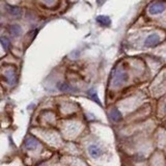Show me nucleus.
Listing matches in <instances>:
<instances>
[{
  "instance_id": "f257e3e1",
  "label": "nucleus",
  "mask_w": 166,
  "mask_h": 166,
  "mask_svg": "<svg viewBox=\"0 0 166 166\" xmlns=\"http://www.w3.org/2000/svg\"><path fill=\"white\" fill-rule=\"evenodd\" d=\"M127 80H128L127 74L124 72V71L117 70V71H115L114 75H113L112 84H113V86H120V85H123Z\"/></svg>"
},
{
  "instance_id": "ddd939ff",
  "label": "nucleus",
  "mask_w": 166,
  "mask_h": 166,
  "mask_svg": "<svg viewBox=\"0 0 166 166\" xmlns=\"http://www.w3.org/2000/svg\"><path fill=\"white\" fill-rule=\"evenodd\" d=\"M6 75H7V79H9V83L13 84V81H14V79H15V74H14V72H7Z\"/></svg>"
},
{
  "instance_id": "7ed1b4c3",
  "label": "nucleus",
  "mask_w": 166,
  "mask_h": 166,
  "mask_svg": "<svg viewBox=\"0 0 166 166\" xmlns=\"http://www.w3.org/2000/svg\"><path fill=\"white\" fill-rule=\"evenodd\" d=\"M24 146L26 149H29V151H34V149L39 146V141L36 140L33 136H28L27 138L25 139Z\"/></svg>"
},
{
  "instance_id": "0eeeda50",
  "label": "nucleus",
  "mask_w": 166,
  "mask_h": 166,
  "mask_svg": "<svg viewBox=\"0 0 166 166\" xmlns=\"http://www.w3.org/2000/svg\"><path fill=\"white\" fill-rule=\"evenodd\" d=\"M5 9H6L7 13L13 16V17H20L22 15V9L18 6H15V5H5Z\"/></svg>"
},
{
  "instance_id": "4468645a",
  "label": "nucleus",
  "mask_w": 166,
  "mask_h": 166,
  "mask_svg": "<svg viewBox=\"0 0 166 166\" xmlns=\"http://www.w3.org/2000/svg\"><path fill=\"white\" fill-rule=\"evenodd\" d=\"M165 112H166V106H165Z\"/></svg>"
},
{
  "instance_id": "f8f14e48",
  "label": "nucleus",
  "mask_w": 166,
  "mask_h": 166,
  "mask_svg": "<svg viewBox=\"0 0 166 166\" xmlns=\"http://www.w3.org/2000/svg\"><path fill=\"white\" fill-rule=\"evenodd\" d=\"M0 43H1L2 48H3L5 51H6V50H9V45H10V42H9V39L5 38V36H1V38H0Z\"/></svg>"
},
{
  "instance_id": "6e6552de",
  "label": "nucleus",
  "mask_w": 166,
  "mask_h": 166,
  "mask_svg": "<svg viewBox=\"0 0 166 166\" xmlns=\"http://www.w3.org/2000/svg\"><path fill=\"white\" fill-rule=\"evenodd\" d=\"M57 87H58L60 91H64V93H74V91H76V88H74L72 85L65 82L59 83L58 85H57Z\"/></svg>"
},
{
  "instance_id": "39448f33",
  "label": "nucleus",
  "mask_w": 166,
  "mask_h": 166,
  "mask_svg": "<svg viewBox=\"0 0 166 166\" xmlns=\"http://www.w3.org/2000/svg\"><path fill=\"white\" fill-rule=\"evenodd\" d=\"M88 154L90 155L91 158L94 159H98V158L102 155V149H100L96 144H90L88 146Z\"/></svg>"
},
{
  "instance_id": "9d476101",
  "label": "nucleus",
  "mask_w": 166,
  "mask_h": 166,
  "mask_svg": "<svg viewBox=\"0 0 166 166\" xmlns=\"http://www.w3.org/2000/svg\"><path fill=\"white\" fill-rule=\"evenodd\" d=\"M9 32L12 34L13 36H19L21 33H22V29L19 25L14 24V25H10L9 28Z\"/></svg>"
},
{
  "instance_id": "423d86ee",
  "label": "nucleus",
  "mask_w": 166,
  "mask_h": 166,
  "mask_svg": "<svg viewBox=\"0 0 166 166\" xmlns=\"http://www.w3.org/2000/svg\"><path fill=\"white\" fill-rule=\"evenodd\" d=\"M109 118L113 123H118L122 120L123 115L120 110L116 109V108H113V109L110 110V112H109Z\"/></svg>"
},
{
  "instance_id": "1a4fd4ad",
  "label": "nucleus",
  "mask_w": 166,
  "mask_h": 166,
  "mask_svg": "<svg viewBox=\"0 0 166 166\" xmlns=\"http://www.w3.org/2000/svg\"><path fill=\"white\" fill-rule=\"evenodd\" d=\"M96 21L101 26H104V27H107V26L111 24V20H110V18L107 17V16H98Z\"/></svg>"
},
{
  "instance_id": "20e7f679",
  "label": "nucleus",
  "mask_w": 166,
  "mask_h": 166,
  "mask_svg": "<svg viewBox=\"0 0 166 166\" xmlns=\"http://www.w3.org/2000/svg\"><path fill=\"white\" fill-rule=\"evenodd\" d=\"M159 35L156 33H153L151 35H149L146 39V47H149V48H152V47H155L157 46V44H159Z\"/></svg>"
},
{
  "instance_id": "9b49d317",
  "label": "nucleus",
  "mask_w": 166,
  "mask_h": 166,
  "mask_svg": "<svg viewBox=\"0 0 166 166\" xmlns=\"http://www.w3.org/2000/svg\"><path fill=\"white\" fill-rule=\"evenodd\" d=\"M87 94H88V97L90 98L93 101H94L96 103H98L99 105H102L101 104V101H100V99H99V97H98V94H97V91L94 90V89H89V90L87 91Z\"/></svg>"
},
{
  "instance_id": "f03ea898",
  "label": "nucleus",
  "mask_w": 166,
  "mask_h": 166,
  "mask_svg": "<svg viewBox=\"0 0 166 166\" xmlns=\"http://www.w3.org/2000/svg\"><path fill=\"white\" fill-rule=\"evenodd\" d=\"M165 10V4L163 2H154L149 6V13L151 15L161 14Z\"/></svg>"
}]
</instances>
